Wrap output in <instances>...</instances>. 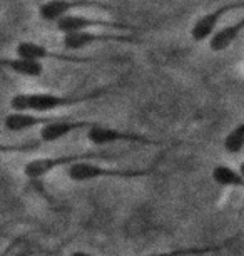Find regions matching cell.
<instances>
[{
	"instance_id": "14",
	"label": "cell",
	"mask_w": 244,
	"mask_h": 256,
	"mask_svg": "<svg viewBox=\"0 0 244 256\" xmlns=\"http://www.w3.org/2000/svg\"><path fill=\"white\" fill-rule=\"evenodd\" d=\"M213 181L221 188H238L244 190V176L239 169H234L228 164H216L211 171Z\"/></svg>"
},
{
	"instance_id": "6",
	"label": "cell",
	"mask_w": 244,
	"mask_h": 256,
	"mask_svg": "<svg viewBox=\"0 0 244 256\" xmlns=\"http://www.w3.org/2000/svg\"><path fill=\"white\" fill-rule=\"evenodd\" d=\"M57 30L62 34H72V32H84V30H94V28H104V30H114V32H136L137 27L131 26L127 22L119 20H107V18H94L80 14H69L62 17L60 20L55 22Z\"/></svg>"
},
{
	"instance_id": "4",
	"label": "cell",
	"mask_w": 244,
	"mask_h": 256,
	"mask_svg": "<svg viewBox=\"0 0 244 256\" xmlns=\"http://www.w3.org/2000/svg\"><path fill=\"white\" fill-rule=\"evenodd\" d=\"M85 138H87L89 142H92L97 148L111 146V144H119V142L137 144V146H161V141L146 136V134L132 132L117 128H109V126H102L97 122H94L85 131Z\"/></svg>"
},
{
	"instance_id": "11",
	"label": "cell",
	"mask_w": 244,
	"mask_h": 256,
	"mask_svg": "<svg viewBox=\"0 0 244 256\" xmlns=\"http://www.w3.org/2000/svg\"><path fill=\"white\" fill-rule=\"evenodd\" d=\"M92 120H74V119H64L59 118L55 120H52L44 128H40V141L49 144V142H57L60 139H64L65 136L72 134L75 131H80V129H87L92 126Z\"/></svg>"
},
{
	"instance_id": "18",
	"label": "cell",
	"mask_w": 244,
	"mask_h": 256,
	"mask_svg": "<svg viewBox=\"0 0 244 256\" xmlns=\"http://www.w3.org/2000/svg\"><path fill=\"white\" fill-rule=\"evenodd\" d=\"M69 256H95V254L89 253V251H84V250H77V251H72Z\"/></svg>"
},
{
	"instance_id": "17",
	"label": "cell",
	"mask_w": 244,
	"mask_h": 256,
	"mask_svg": "<svg viewBox=\"0 0 244 256\" xmlns=\"http://www.w3.org/2000/svg\"><path fill=\"white\" fill-rule=\"evenodd\" d=\"M39 141H28V142H0V156H8V154H30L39 151L42 146Z\"/></svg>"
},
{
	"instance_id": "15",
	"label": "cell",
	"mask_w": 244,
	"mask_h": 256,
	"mask_svg": "<svg viewBox=\"0 0 244 256\" xmlns=\"http://www.w3.org/2000/svg\"><path fill=\"white\" fill-rule=\"evenodd\" d=\"M231 241L221 244H206V246H184V248H176V250H167V251H159V253H151L147 256H206L219 253L224 250Z\"/></svg>"
},
{
	"instance_id": "1",
	"label": "cell",
	"mask_w": 244,
	"mask_h": 256,
	"mask_svg": "<svg viewBox=\"0 0 244 256\" xmlns=\"http://www.w3.org/2000/svg\"><path fill=\"white\" fill-rule=\"evenodd\" d=\"M111 88L92 89L82 94H54V92H18L12 96L8 100L12 110L18 112H37V114H49L52 110L72 108L84 102H90L102 96L109 94Z\"/></svg>"
},
{
	"instance_id": "10",
	"label": "cell",
	"mask_w": 244,
	"mask_h": 256,
	"mask_svg": "<svg viewBox=\"0 0 244 256\" xmlns=\"http://www.w3.org/2000/svg\"><path fill=\"white\" fill-rule=\"evenodd\" d=\"M59 118H62V116H45L37 112H18V110H12L3 119V128L8 132H23L28 131V129L44 128V126Z\"/></svg>"
},
{
	"instance_id": "2",
	"label": "cell",
	"mask_w": 244,
	"mask_h": 256,
	"mask_svg": "<svg viewBox=\"0 0 244 256\" xmlns=\"http://www.w3.org/2000/svg\"><path fill=\"white\" fill-rule=\"evenodd\" d=\"M161 159H164V152L159 154V158L149 168H107L94 161H79L67 168V178L74 182L97 180H139V178L154 174Z\"/></svg>"
},
{
	"instance_id": "12",
	"label": "cell",
	"mask_w": 244,
	"mask_h": 256,
	"mask_svg": "<svg viewBox=\"0 0 244 256\" xmlns=\"http://www.w3.org/2000/svg\"><path fill=\"white\" fill-rule=\"evenodd\" d=\"M243 32H244V17L239 18L238 22L218 28L211 36V38L208 40L209 50H211L213 54H221V52L228 50L229 47L243 36Z\"/></svg>"
},
{
	"instance_id": "3",
	"label": "cell",
	"mask_w": 244,
	"mask_h": 256,
	"mask_svg": "<svg viewBox=\"0 0 244 256\" xmlns=\"http://www.w3.org/2000/svg\"><path fill=\"white\" fill-rule=\"evenodd\" d=\"M107 156L104 152H75V154H62V156H44L30 159L23 164V176L28 181H40L62 168H69L70 164L79 161H97V159H106Z\"/></svg>"
},
{
	"instance_id": "8",
	"label": "cell",
	"mask_w": 244,
	"mask_h": 256,
	"mask_svg": "<svg viewBox=\"0 0 244 256\" xmlns=\"http://www.w3.org/2000/svg\"><path fill=\"white\" fill-rule=\"evenodd\" d=\"M15 54L18 57L35 62H44L49 59H54L57 62H70V64H89V62H95L97 59L94 57H80L69 54V52H55L49 49V47L39 44L33 40H22L15 46Z\"/></svg>"
},
{
	"instance_id": "20",
	"label": "cell",
	"mask_w": 244,
	"mask_h": 256,
	"mask_svg": "<svg viewBox=\"0 0 244 256\" xmlns=\"http://www.w3.org/2000/svg\"><path fill=\"white\" fill-rule=\"evenodd\" d=\"M243 70H244V66H243Z\"/></svg>"
},
{
	"instance_id": "16",
	"label": "cell",
	"mask_w": 244,
	"mask_h": 256,
	"mask_svg": "<svg viewBox=\"0 0 244 256\" xmlns=\"http://www.w3.org/2000/svg\"><path fill=\"white\" fill-rule=\"evenodd\" d=\"M223 148L228 154H239L244 149V119H241L223 139Z\"/></svg>"
},
{
	"instance_id": "7",
	"label": "cell",
	"mask_w": 244,
	"mask_h": 256,
	"mask_svg": "<svg viewBox=\"0 0 244 256\" xmlns=\"http://www.w3.org/2000/svg\"><path fill=\"white\" fill-rule=\"evenodd\" d=\"M238 8H244V0H233V2H226L223 6H218L213 10L203 14L201 17L196 18V22L193 24L189 30V36L194 42H206L211 38V36L218 30V26L221 24V20L228 14H231Z\"/></svg>"
},
{
	"instance_id": "13",
	"label": "cell",
	"mask_w": 244,
	"mask_h": 256,
	"mask_svg": "<svg viewBox=\"0 0 244 256\" xmlns=\"http://www.w3.org/2000/svg\"><path fill=\"white\" fill-rule=\"evenodd\" d=\"M0 67H5L10 72L22 77L37 79L44 74V64L35 60H28L23 57H0Z\"/></svg>"
},
{
	"instance_id": "5",
	"label": "cell",
	"mask_w": 244,
	"mask_h": 256,
	"mask_svg": "<svg viewBox=\"0 0 244 256\" xmlns=\"http://www.w3.org/2000/svg\"><path fill=\"white\" fill-rule=\"evenodd\" d=\"M141 44V38H137L132 32H72V34H62V47L67 52H77L85 47L94 44Z\"/></svg>"
},
{
	"instance_id": "19",
	"label": "cell",
	"mask_w": 244,
	"mask_h": 256,
	"mask_svg": "<svg viewBox=\"0 0 244 256\" xmlns=\"http://www.w3.org/2000/svg\"><path fill=\"white\" fill-rule=\"evenodd\" d=\"M238 169H239V172H241V174L244 176V161H243L241 164H239V168H238Z\"/></svg>"
},
{
	"instance_id": "9",
	"label": "cell",
	"mask_w": 244,
	"mask_h": 256,
	"mask_svg": "<svg viewBox=\"0 0 244 256\" xmlns=\"http://www.w3.org/2000/svg\"><path fill=\"white\" fill-rule=\"evenodd\" d=\"M79 8H104V10H109L112 7L109 4L99 2V0H47V2L40 4L39 17L45 22L55 24L62 17L74 14Z\"/></svg>"
}]
</instances>
